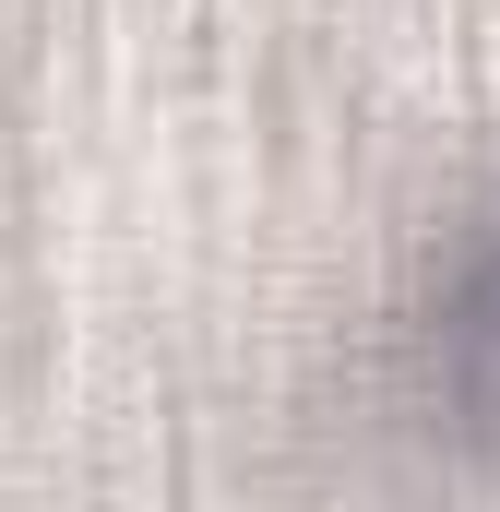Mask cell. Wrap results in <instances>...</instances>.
<instances>
[{
    "instance_id": "obj_1",
    "label": "cell",
    "mask_w": 500,
    "mask_h": 512,
    "mask_svg": "<svg viewBox=\"0 0 500 512\" xmlns=\"http://www.w3.org/2000/svg\"><path fill=\"white\" fill-rule=\"evenodd\" d=\"M441 358H453V393L500 417V239L465 262V286H453V322H441Z\"/></svg>"
}]
</instances>
